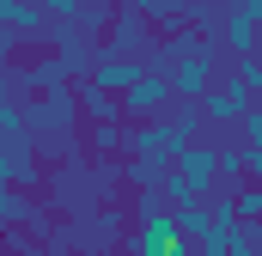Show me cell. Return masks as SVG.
Segmentation results:
<instances>
[{"instance_id": "16", "label": "cell", "mask_w": 262, "mask_h": 256, "mask_svg": "<svg viewBox=\"0 0 262 256\" xmlns=\"http://www.w3.org/2000/svg\"><path fill=\"white\" fill-rule=\"evenodd\" d=\"M183 6H189V0H183Z\"/></svg>"}, {"instance_id": "12", "label": "cell", "mask_w": 262, "mask_h": 256, "mask_svg": "<svg viewBox=\"0 0 262 256\" xmlns=\"http://www.w3.org/2000/svg\"><path fill=\"white\" fill-rule=\"evenodd\" d=\"M238 128H244V140H256V146H262V104H256V98H250V110H244V122H238Z\"/></svg>"}, {"instance_id": "6", "label": "cell", "mask_w": 262, "mask_h": 256, "mask_svg": "<svg viewBox=\"0 0 262 256\" xmlns=\"http://www.w3.org/2000/svg\"><path fill=\"white\" fill-rule=\"evenodd\" d=\"M146 67H152L146 55H98V67H92L85 79H98V86H110V92H128Z\"/></svg>"}, {"instance_id": "15", "label": "cell", "mask_w": 262, "mask_h": 256, "mask_svg": "<svg viewBox=\"0 0 262 256\" xmlns=\"http://www.w3.org/2000/svg\"><path fill=\"white\" fill-rule=\"evenodd\" d=\"M232 12H244L250 25H262V0H232Z\"/></svg>"}, {"instance_id": "14", "label": "cell", "mask_w": 262, "mask_h": 256, "mask_svg": "<svg viewBox=\"0 0 262 256\" xmlns=\"http://www.w3.org/2000/svg\"><path fill=\"white\" fill-rule=\"evenodd\" d=\"M244 171H250V177H262V146H256V140H244Z\"/></svg>"}, {"instance_id": "13", "label": "cell", "mask_w": 262, "mask_h": 256, "mask_svg": "<svg viewBox=\"0 0 262 256\" xmlns=\"http://www.w3.org/2000/svg\"><path fill=\"white\" fill-rule=\"evenodd\" d=\"M43 12H49V18H79L85 0H43Z\"/></svg>"}, {"instance_id": "8", "label": "cell", "mask_w": 262, "mask_h": 256, "mask_svg": "<svg viewBox=\"0 0 262 256\" xmlns=\"http://www.w3.org/2000/svg\"><path fill=\"white\" fill-rule=\"evenodd\" d=\"M116 146H128V122H85V153L92 159H104Z\"/></svg>"}, {"instance_id": "9", "label": "cell", "mask_w": 262, "mask_h": 256, "mask_svg": "<svg viewBox=\"0 0 262 256\" xmlns=\"http://www.w3.org/2000/svg\"><path fill=\"white\" fill-rule=\"evenodd\" d=\"M116 18H122V0H85V12H79V25H85L98 43L110 37V25H116Z\"/></svg>"}, {"instance_id": "4", "label": "cell", "mask_w": 262, "mask_h": 256, "mask_svg": "<svg viewBox=\"0 0 262 256\" xmlns=\"http://www.w3.org/2000/svg\"><path fill=\"white\" fill-rule=\"evenodd\" d=\"M171 244H183V220H177V207H159V214H146V220L134 226V250L165 256Z\"/></svg>"}, {"instance_id": "11", "label": "cell", "mask_w": 262, "mask_h": 256, "mask_svg": "<svg viewBox=\"0 0 262 256\" xmlns=\"http://www.w3.org/2000/svg\"><path fill=\"white\" fill-rule=\"evenodd\" d=\"M220 183H244V140L220 146Z\"/></svg>"}, {"instance_id": "3", "label": "cell", "mask_w": 262, "mask_h": 256, "mask_svg": "<svg viewBox=\"0 0 262 256\" xmlns=\"http://www.w3.org/2000/svg\"><path fill=\"white\" fill-rule=\"evenodd\" d=\"M128 159H146V165H177V140H171L165 116H152V122H128Z\"/></svg>"}, {"instance_id": "10", "label": "cell", "mask_w": 262, "mask_h": 256, "mask_svg": "<svg viewBox=\"0 0 262 256\" xmlns=\"http://www.w3.org/2000/svg\"><path fill=\"white\" fill-rule=\"evenodd\" d=\"M195 250L201 256H238V226H207L195 238Z\"/></svg>"}, {"instance_id": "5", "label": "cell", "mask_w": 262, "mask_h": 256, "mask_svg": "<svg viewBox=\"0 0 262 256\" xmlns=\"http://www.w3.org/2000/svg\"><path fill=\"white\" fill-rule=\"evenodd\" d=\"M73 86H79V110H85V122H128L122 92H110V86H98V79H73Z\"/></svg>"}, {"instance_id": "2", "label": "cell", "mask_w": 262, "mask_h": 256, "mask_svg": "<svg viewBox=\"0 0 262 256\" xmlns=\"http://www.w3.org/2000/svg\"><path fill=\"white\" fill-rule=\"evenodd\" d=\"M171 98H177L171 73H165V67H146V73L134 79L128 92H122V104H128V122H152V116H165V110H171Z\"/></svg>"}, {"instance_id": "1", "label": "cell", "mask_w": 262, "mask_h": 256, "mask_svg": "<svg viewBox=\"0 0 262 256\" xmlns=\"http://www.w3.org/2000/svg\"><path fill=\"white\" fill-rule=\"evenodd\" d=\"M220 49H226V37H201L189 55L171 61V86H177L183 104H201V98L220 86Z\"/></svg>"}, {"instance_id": "7", "label": "cell", "mask_w": 262, "mask_h": 256, "mask_svg": "<svg viewBox=\"0 0 262 256\" xmlns=\"http://www.w3.org/2000/svg\"><path fill=\"white\" fill-rule=\"evenodd\" d=\"M220 37H226L232 61H244V55H256V43H262V25H250L244 12H232V6H226V25H220Z\"/></svg>"}]
</instances>
